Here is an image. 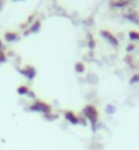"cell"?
<instances>
[{"instance_id":"6da1fadb","label":"cell","mask_w":139,"mask_h":150,"mask_svg":"<svg viewBox=\"0 0 139 150\" xmlns=\"http://www.w3.org/2000/svg\"><path fill=\"white\" fill-rule=\"evenodd\" d=\"M83 113H85V116H86V117L93 123V124H95V122L98 120V111H97L95 107H93V105H87V107H85Z\"/></svg>"},{"instance_id":"7a4b0ae2","label":"cell","mask_w":139,"mask_h":150,"mask_svg":"<svg viewBox=\"0 0 139 150\" xmlns=\"http://www.w3.org/2000/svg\"><path fill=\"white\" fill-rule=\"evenodd\" d=\"M32 109L33 111H41V112H44V113H49L51 112V107L48 104L42 103V101H36V104L32 105Z\"/></svg>"},{"instance_id":"9c48e42d","label":"cell","mask_w":139,"mask_h":150,"mask_svg":"<svg viewBox=\"0 0 139 150\" xmlns=\"http://www.w3.org/2000/svg\"><path fill=\"white\" fill-rule=\"evenodd\" d=\"M75 68H76V71H78V72H82V71L85 70L83 63H76V64H75Z\"/></svg>"},{"instance_id":"8fae6325","label":"cell","mask_w":139,"mask_h":150,"mask_svg":"<svg viewBox=\"0 0 139 150\" xmlns=\"http://www.w3.org/2000/svg\"><path fill=\"white\" fill-rule=\"evenodd\" d=\"M134 48H135V47H134V45H128L127 51H128V52H130V51H134Z\"/></svg>"},{"instance_id":"7c38bea8","label":"cell","mask_w":139,"mask_h":150,"mask_svg":"<svg viewBox=\"0 0 139 150\" xmlns=\"http://www.w3.org/2000/svg\"><path fill=\"white\" fill-rule=\"evenodd\" d=\"M127 1H135V0H127Z\"/></svg>"},{"instance_id":"4fadbf2b","label":"cell","mask_w":139,"mask_h":150,"mask_svg":"<svg viewBox=\"0 0 139 150\" xmlns=\"http://www.w3.org/2000/svg\"><path fill=\"white\" fill-rule=\"evenodd\" d=\"M138 16H139V15H138Z\"/></svg>"},{"instance_id":"5b68a950","label":"cell","mask_w":139,"mask_h":150,"mask_svg":"<svg viewBox=\"0 0 139 150\" xmlns=\"http://www.w3.org/2000/svg\"><path fill=\"white\" fill-rule=\"evenodd\" d=\"M4 37H6V40H7V41H14V40L18 37V33H15V32H7L6 34H4Z\"/></svg>"},{"instance_id":"277c9868","label":"cell","mask_w":139,"mask_h":150,"mask_svg":"<svg viewBox=\"0 0 139 150\" xmlns=\"http://www.w3.org/2000/svg\"><path fill=\"white\" fill-rule=\"evenodd\" d=\"M64 116H66V117H67L68 120L72 123V124H76V123L79 122V120H78V117L75 116V113H74V112H71V111L64 112Z\"/></svg>"},{"instance_id":"30bf717a","label":"cell","mask_w":139,"mask_h":150,"mask_svg":"<svg viewBox=\"0 0 139 150\" xmlns=\"http://www.w3.org/2000/svg\"><path fill=\"white\" fill-rule=\"evenodd\" d=\"M136 82H139V74H135L131 78V83H136Z\"/></svg>"},{"instance_id":"3957f363","label":"cell","mask_w":139,"mask_h":150,"mask_svg":"<svg viewBox=\"0 0 139 150\" xmlns=\"http://www.w3.org/2000/svg\"><path fill=\"white\" fill-rule=\"evenodd\" d=\"M101 36L107 40V41H109L112 45H115V47H117V45H119V41H117V38H116V37L113 36L111 32H108V30H101Z\"/></svg>"},{"instance_id":"ba28073f","label":"cell","mask_w":139,"mask_h":150,"mask_svg":"<svg viewBox=\"0 0 139 150\" xmlns=\"http://www.w3.org/2000/svg\"><path fill=\"white\" fill-rule=\"evenodd\" d=\"M130 38H131L132 41L139 40V33L138 32H130Z\"/></svg>"},{"instance_id":"8992f818","label":"cell","mask_w":139,"mask_h":150,"mask_svg":"<svg viewBox=\"0 0 139 150\" xmlns=\"http://www.w3.org/2000/svg\"><path fill=\"white\" fill-rule=\"evenodd\" d=\"M126 18H127V19H130V21H132L134 23H139V16L136 15V14H127V15H126Z\"/></svg>"},{"instance_id":"52a82bcc","label":"cell","mask_w":139,"mask_h":150,"mask_svg":"<svg viewBox=\"0 0 139 150\" xmlns=\"http://www.w3.org/2000/svg\"><path fill=\"white\" fill-rule=\"evenodd\" d=\"M28 91H29V89H28V86H26V85L18 87V93H19V94H26Z\"/></svg>"}]
</instances>
